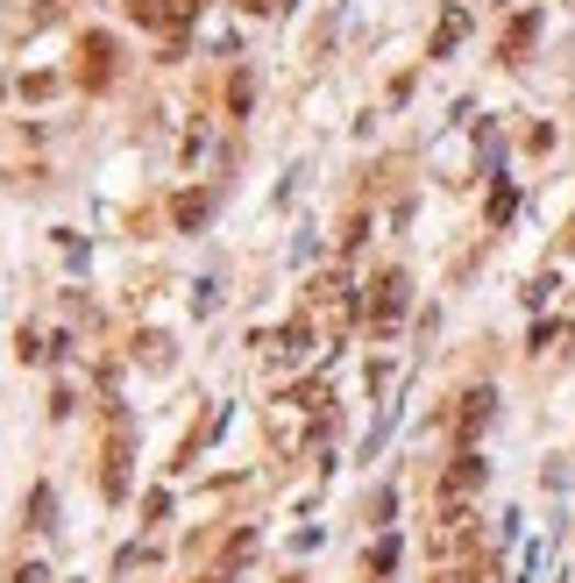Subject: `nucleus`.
Segmentation results:
<instances>
[{"label": "nucleus", "mask_w": 575, "mask_h": 583, "mask_svg": "<svg viewBox=\"0 0 575 583\" xmlns=\"http://www.w3.org/2000/svg\"><path fill=\"white\" fill-rule=\"evenodd\" d=\"M405 313H413V278H405V271H376L370 292H362V321H370L376 335H391Z\"/></svg>", "instance_id": "obj_1"}, {"label": "nucleus", "mask_w": 575, "mask_h": 583, "mask_svg": "<svg viewBox=\"0 0 575 583\" xmlns=\"http://www.w3.org/2000/svg\"><path fill=\"white\" fill-rule=\"evenodd\" d=\"M320 313V321H348V313H362V299L348 292V278H320V285L306 292V321Z\"/></svg>", "instance_id": "obj_2"}, {"label": "nucleus", "mask_w": 575, "mask_h": 583, "mask_svg": "<svg viewBox=\"0 0 575 583\" xmlns=\"http://www.w3.org/2000/svg\"><path fill=\"white\" fill-rule=\"evenodd\" d=\"M483 477H491V462H483L476 448H462V456L448 462V477H441V498H448V505H462L469 491H483Z\"/></svg>", "instance_id": "obj_3"}, {"label": "nucleus", "mask_w": 575, "mask_h": 583, "mask_svg": "<svg viewBox=\"0 0 575 583\" xmlns=\"http://www.w3.org/2000/svg\"><path fill=\"white\" fill-rule=\"evenodd\" d=\"M491 413H497V392H491V384L462 392V413H455V435H462V448H476V435L491 427Z\"/></svg>", "instance_id": "obj_4"}, {"label": "nucleus", "mask_w": 575, "mask_h": 583, "mask_svg": "<svg viewBox=\"0 0 575 583\" xmlns=\"http://www.w3.org/2000/svg\"><path fill=\"white\" fill-rule=\"evenodd\" d=\"M533 36H540V14H533V8H519V14H511V29L497 36V65H526Z\"/></svg>", "instance_id": "obj_5"}, {"label": "nucleus", "mask_w": 575, "mask_h": 583, "mask_svg": "<svg viewBox=\"0 0 575 583\" xmlns=\"http://www.w3.org/2000/svg\"><path fill=\"white\" fill-rule=\"evenodd\" d=\"M128 491V427L114 421V441H108V498Z\"/></svg>", "instance_id": "obj_6"}, {"label": "nucleus", "mask_w": 575, "mask_h": 583, "mask_svg": "<svg viewBox=\"0 0 575 583\" xmlns=\"http://www.w3.org/2000/svg\"><path fill=\"white\" fill-rule=\"evenodd\" d=\"M462 36H469V14H462V8H448V14H441V29H433V43H427V57H448Z\"/></svg>", "instance_id": "obj_7"}, {"label": "nucleus", "mask_w": 575, "mask_h": 583, "mask_svg": "<svg viewBox=\"0 0 575 583\" xmlns=\"http://www.w3.org/2000/svg\"><path fill=\"white\" fill-rule=\"evenodd\" d=\"M391 570H398V541H391V534H384V541L370 548V562H362V576H370V583H384Z\"/></svg>", "instance_id": "obj_8"}, {"label": "nucleus", "mask_w": 575, "mask_h": 583, "mask_svg": "<svg viewBox=\"0 0 575 583\" xmlns=\"http://www.w3.org/2000/svg\"><path fill=\"white\" fill-rule=\"evenodd\" d=\"M511 206H519V200H511V186H497L491 192V221H511Z\"/></svg>", "instance_id": "obj_9"}, {"label": "nucleus", "mask_w": 575, "mask_h": 583, "mask_svg": "<svg viewBox=\"0 0 575 583\" xmlns=\"http://www.w3.org/2000/svg\"><path fill=\"white\" fill-rule=\"evenodd\" d=\"M568 249H575V228H568Z\"/></svg>", "instance_id": "obj_10"}]
</instances>
